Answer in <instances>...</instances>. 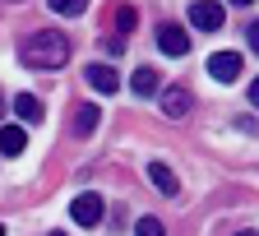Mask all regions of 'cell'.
I'll use <instances>...</instances> for the list:
<instances>
[{
    "instance_id": "6da1fadb",
    "label": "cell",
    "mask_w": 259,
    "mask_h": 236,
    "mask_svg": "<svg viewBox=\"0 0 259 236\" xmlns=\"http://www.w3.org/2000/svg\"><path fill=\"white\" fill-rule=\"evenodd\" d=\"M19 56H23L28 70H60V65L70 60V37H65V32H51V28H37L23 42Z\"/></svg>"
},
{
    "instance_id": "7a4b0ae2",
    "label": "cell",
    "mask_w": 259,
    "mask_h": 236,
    "mask_svg": "<svg viewBox=\"0 0 259 236\" xmlns=\"http://www.w3.org/2000/svg\"><path fill=\"white\" fill-rule=\"evenodd\" d=\"M102 213H107V204H102V194H97V190H83V194L70 199V218H74L79 227H97V222H102Z\"/></svg>"
},
{
    "instance_id": "3957f363",
    "label": "cell",
    "mask_w": 259,
    "mask_h": 236,
    "mask_svg": "<svg viewBox=\"0 0 259 236\" xmlns=\"http://www.w3.org/2000/svg\"><path fill=\"white\" fill-rule=\"evenodd\" d=\"M222 19H227V10L218 5V0H194V5H190V23L199 32H218Z\"/></svg>"
},
{
    "instance_id": "277c9868",
    "label": "cell",
    "mask_w": 259,
    "mask_h": 236,
    "mask_svg": "<svg viewBox=\"0 0 259 236\" xmlns=\"http://www.w3.org/2000/svg\"><path fill=\"white\" fill-rule=\"evenodd\" d=\"M157 51H162V56H185V51H190V32L176 28V23H162V28H157Z\"/></svg>"
},
{
    "instance_id": "5b68a950",
    "label": "cell",
    "mask_w": 259,
    "mask_h": 236,
    "mask_svg": "<svg viewBox=\"0 0 259 236\" xmlns=\"http://www.w3.org/2000/svg\"><path fill=\"white\" fill-rule=\"evenodd\" d=\"M208 74H213L218 84H236V79H241V56H236V51H218V56H208Z\"/></svg>"
},
{
    "instance_id": "8992f818",
    "label": "cell",
    "mask_w": 259,
    "mask_h": 236,
    "mask_svg": "<svg viewBox=\"0 0 259 236\" xmlns=\"http://www.w3.org/2000/svg\"><path fill=\"white\" fill-rule=\"evenodd\" d=\"M157 107H162V116L181 121V116L190 111V93H185V88H162V93H157Z\"/></svg>"
},
{
    "instance_id": "52a82bcc",
    "label": "cell",
    "mask_w": 259,
    "mask_h": 236,
    "mask_svg": "<svg viewBox=\"0 0 259 236\" xmlns=\"http://www.w3.org/2000/svg\"><path fill=\"white\" fill-rule=\"evenodd\" d=\"M148 181L157 185V194H181V181L167 162H148Z\"/></svg>"
},
{
    "instance_id": "ba28073f",
    "label": "cell",
    "mask_w": 259,
    "mask_h": 236,
    "mask_svg": "<svg viewBox=\"0 0 259 236\" xmlns=\"http://www.w3.org/2000/svg\"><path fill=\"white\" fill-rule=\"evenodd\" d=\"M88 84L102 93V97H111V93L120 88V74L111 70V65H88Z\"/></svg>"
},
{
    "instance_id": "9c48e42d",
    "label": "cell",
    "mask_w": 259,
    "mask_h": 236,
    "mask_svg": "<svg viewBox=\"0 0 259 236\" xmlns=\"http://www.w3.org/2000/svg\"><path fill=\"white\" fill-rule=\"evenodd\" d=\"M23 148H28L23 125H0V153H5V158H19Z\"/></svg>"
},
{
    "instance_id": "30bf717a",
    "label": "cell",
    "mask_w": 259,
    "mask_h": 236,
    "mask_svg": "<svg viewBox=\"0 0 259 236\" xmlns=\"http://www.w3.org/2000/svg\"><path fill=\"white\" fill-rule=\"evenodd\" d=\"M14 111H19V121H28V125H37L47 111H42V102H37V97H32V93H19L14 97Z\"/></svg>"
},
{
    "instance_id": "8fae6325",
    "label": "cell",
    "mask_w": 259,
    "mask_h": 236,
    "mask_svg": "<svg viewBox=\"0 0 259 236\" xmlns=\"http://www.w3.org/2000/svg\"><path fill=\"white\" fill-rule=\"evenodd\" d=\"M130 88H135L139 97H153V93H157V70H144V65H139L135 79H130Z\"/></svg>"
},
{
    "instance_id": "7c38bea8",
    "label": "cell",
    "mask_w": 259,
    "mask_h": 236,
    "mask_svg": "<svg viewBox=\"0 0 259 236\" xmlns=\"http://www.w3.org/2000/svg\"><path fill=\"white\" fill-rule=\"evenodd\" d=\"M97 121H102V111H97V107H79V116H74V134H93Z\"/></svg>"
},
{
    "instance_id": "4fadbf2b",
    "label": "cell",
    "mask_w": 259,
    "mask_h": 236,
    "mask_svg": "<svg viewBox=\"0 0 259 236\" xmlns=\"http://www.w3.org/2000/svg\"><path fill=\"white\" fill-rule=\"evenodd\" d=\"M47 5H51L60 19H79V14L88 10V0H47Z\"/></svg>"
},
{
    "instance_id": "5bb4252c",
    "label": "cell",
    "mask_w": 259,
    "mask_h": 236,
    "mask_svg": "<svg viewBox=\"0 0 259 236\" xmlns=\"http://www.w3.org/2000/svg\"><path fill=\"white\" fill-rule=\"evenodd\" d=\"M135 236H167V227H162L157 218H139V227H135Z\"/></svg>"
},
{
    "instance_id": "9a60e30c",
    "label": "cell",
    "mask_w": 259,
    "mask_h": 236,
    "mask_svg": "<svg viewBox=\"0 0 259 236\" xmlns=\"http://www.w3.org/2000/svg\"><path fill=\"white\" fill-rule=\"evenodd\" d=\"M116 28H120V32L135 28V10H130V5H120V10H116Z\"/></svg>"
},
{
    "instance_id": "2e32d148",
    "label": "cell",
    "mask_w": 259,
    "mask_h": 236,
    "mask_svg": "<svg viewBox=\"0 0 259 236\" xmlns=\"http://www.w3.org/2000/svg\"><path fill=\"white\" fill-rule=\"evenodd\" d=\"M250 47H254V56H259V19L250 23Z\"/></svg>"
},
{
    "instance_id": "e0dca14e",
    "label": "cell",
    "mask_w": 259,
    "mask_h": 236,
    "mask_svg": "<svg viewBox=\"0 0 259 236\" xmlns=\"http://www.w3.org/2000/svg\"><path fill=\"white\" fill-rule=\"evenodd\" d=\"M250 107H259V79H250Z\"/></svg>"
},
{
    "instance_id": "ac0fdd59",
    "label": "cell",
    "mask_w": 259,
    "mask_h": 236,
    "mask_svg": "<svg viewBox=\"0 0 259 236\" xmlns=\"http://www.w3.org/2000/svg\"><path fill=\"white\" fill-rule=\"evenodd\" d=\"M227 5H254V0H227Z\"/></svg>"
},
{
    "instance_id": "d6986e66",
    "label": "cell",
    "mask_w": 259,
    "mask_h": 236,
    "mask_svg": "<svg viewBox=\"0 0 259 236\" xmlns=\"http://www.w3.org/2000/svg\"><path fill=\"white\" fill-rule=\"evenodd\" d=\"M241 236H259V231H254V227H245V231H241Z\"/></svg>"
},
{
    "instance_id": "ffe728a7",
    "label": "cell",
    "mask_w": 259,
    "mask_h": 236,
    "mask_svg": "<svg viewBox=\"0 0 259 236\" xmlns=\"http://www.w3.org/2000/svg\"><path fill=\"white\" fill-rule=\"evenodd\" d=\"M0 116H5V97H0Z\"/></svg>"
},
{
    "instance_id": "44dd1931",
    "label": "cell",
    "mask_w": 259,
    "mask_h": 236,
    "mask_svg": "<svg viewBox=\"0 0 259 236\" xmlns=\"http://www.w3.org/2000/svg\"><path fill=\"white\" fill-rule=\"evenodd\" d=\"M47 236H65V231H47Z\"/></svg>"
},
{
    "instance_id": "7402d4cb",
    "label": "cell",
    "mask_w": 259,
    "mask_h": 236,
    "mask_svg": "<svg viewBox=\"0 0 259 236\" xmlns=\"http://www.w3.org/2000/svg\"><path fill=\"white\" fill-rule=\"evenodd\" d=\"M0 236H5V227H0Z\"/></svg>"
}]
</instances>
